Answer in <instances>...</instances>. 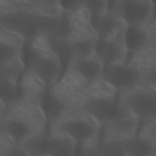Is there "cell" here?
<instances>
[{"instance_id":"obj_1","label":"cell","mask_w":156,"mask_h":156,"mask_svg":"<svg viewBox=\"0 0 156 156\" xmlns=\"http://www.w3.org/2000/svg\"><path fill=\"white\" fill-rule=\"evenodd\" d=\"M48 128L43 104L20 96L0 113V132L11 136L16 146L43 138Z\"/></svg>"},{"instance_id":"obj_2","label":"cell","mask_w":156,"mask_h":156,"mask_svg":"<svg viewBox=\"0 0 156 156\" xmlns=\"http://www.w3.org/2000/svg\"><path fill=\"white\" fill-rule=\"evenodd\" d=\"M101 124L85 110L62 107L48 118L49 127L71 137L78 146V154L96 155Z\"/></svg>"},{"instance_id":"obj_3","label":"cell","mask_w":156,"mask_h":156,"mask_svg":"<svg viewBox=\"0 0 156 156\" xmlns=\"http://www.w3.org/2000/svg\"><path fill=\"white\" fill-rule=\"evenodd\" d=\"M26 68L42 80L51 88L60 80L63 72L62 61L48 37L37 34L26 41Z\"/></svg>"},{"instance_id":"obj_4","label":"cell","mask_w":156,"mask_h":156,"mask_svg":"<svg viewBox=\"0 0 156 156\" xmlns=\"http://www.w3.org/2000/svg\"><path fill=\"white\" fill-rule=\"evenodd\" d=\"M116 102L121 113L140 122L156 119V84L141 79L132 85L117 91Z\"/></svg>"},{"instance_id":"obj_5","label":"cell","mask_w":156,"mask_h":156,"mask_svg":"<svg viewBox=\"0 0 156 156\" xmlns=\"http://www.w3.org/2000/svg\"><path fill=\"white\" fill-rule=\"evenodd\" d=\"M0 27L19 34L26 41L38 34L37 16L17 6L14 1L0 0Z\"/></svg>"},{"instance_id":"obj_6","label":"cell","mask_w":156,"mask_h":156,"mask_svg":"<svg viewBox=\"0 0 156 156\" xmlns=\"http://www.w3.org/2000/svg\"><path fill=\"white\" fill-rule=\"evenodd\" d=\"M107 11L118 18L127 27L155 20L154 1L152 0L108 1Z\"/></svg>"},{"instance_id":"obj_7","label":"cell","mask_w":156,"mask_h":156,"mask_svg":"<svg viewBox=\"0 0 156 156\" xmlns=\"http://www.w3.org/2000/svg\"><path fill=\"white\" fill-rule=\"evenodd\" d=\"M127 26L122 24L107 36L98 38L94 52L104 66L115 63L127 62Z\"/></svg>"},{"instance_id":"obj_8","label":"cell","mask_w":156,"mask_h":156,"mask_svg":"<svg viewBox=\"0 0 156 156\" xmlns=\"http://www.w3.org/2000/svg\"><path fill=\"white\" fill-rule=\"evenodd\" d=\"M103 68L102 62L94 51L87 56L71 58L62 76L86 87L101 77Z\"/></svg>"},{"instance_id":"obj_9","label":"cell","mask_w":156,"mask_h":156,"mask_svg":"<svg viewBox=\"0 0 156 156\" xmlns=\"http://www.w3.org/2000/svg\"><path fill=\"white\" fill-rule=\"evenodd\" d=\"M124 155H156V119L141 122L136 133L122 144Z\"/></svg>"},{"instance_id":"obj_10","label":"cell","mask_w":156,"mask_h":156,"mask_svg":"<svg viewBox=\"0 0 156 156\" xmlns=\"http://www.w3.org/2000/svg\"><path fill=\"white\" fill-rule=\"evenodd\" d=\"M26 40L19 34L0 27V68L26 63Z\"/></svg>"},{"instance_id":"obj_11","label":"cell","mask_w":156,"mask_h":156,"mask_svg":"<svg viewBox=\"0 0 156 156\" xmlns=\"http://www.w3.org/2000/svg\"><path fill=\"white\" fill-rule=\"evenodd\" d=\"M101 78L117 91L142 79L140 73L127 62L115 63L104 66Z\"/></svg>"},{"instance_id":"obj_12","label":"cell","mask_w":156,"mask_h":156,"mask_svg":"<svg viewBox=\"0 0 156 156\" xmlns=\"http://www.w3.org/2000/svg\"><path fill=\"white\" fill-rule=\"evenodd\" d=\"M127 62L141 75L142 79L155 84L156 43H150L128 53Z\"/></svg>"},{"instance_id":"obj_13","label":"cell","mask_w":156,"mask_h":156,"mask_svg":"<svg viewBox=\"0 0 156 156\" xmlns=\"http://www.w3.org/2000/svg\"><path fill=\"white\" fill-rule=\"evenodd\" d=\"M77 153L78 146L71 137L48 126L43 141L42 155H74Z\"/></svg>"},{"instance_id":"obj_14","label":"cell","mask_w":156,"mask_h":156,"mask_svg":"<svg viewBox=\"0 0 156 156\" xmlns=\"http://www.w3.org/2000/svg\"><path fill=\"white\" fill-rule=\"evenodd\" d=\"M156 20L127 27L126 43L128 53L150 43H156Z\"/></svg>"},{"instance_id":"obj_15","label":"cell","mask_w":156,"mask_h":156,"mask_svg":"<svg viewBox=\"0 0 156 156\" xmlns=\"http://www.w3.org/2000/svg\"><path fill=\"white\" fill-rule=\"evenodd\" d=\"M20 87V96L43 104L50 89L42 80L26 68L21 74Z\"/></svg>"},{"instance_id":"obj_16","label":"cell","mask_w":156,"mask_h":156,"mask_svg":"<svg viewBox=\"0 0 156 156\" xmlns=\"http://www.w3.org/2000/svg\"><path fill=\"white\" fill-rule=\"evenodd\" d=\"M18 7L41 16H59L64 13L60 1H14Z\"/></svg>"},{"instance_id":"obj_17","label":"cell","mask_w":156,"mask_h":156,"mask_svg":"<svg viewBox=\"0 0 156 156\" xmlns=\"http://www.w3.org/2000/svg\"><path fill=\"white\" fill-rule=\"evenodd\" d=\"M91 26L98 38H102L124 24L118 18L108 11L103 14L91 16Z\"/></svg>"},{"instance_id":"obj_18","label":"cell","mask_w":156,"mask_h":156,"mask_svg":"<svg viewBox=\"0 0 156 156\" xmlns=\"http://www.w3.org/2000/svg\"><path fill=\"white\" fill-rule=\"evenodd\" d=\"M20 95V80L0 77V101L7 105L16 101Z\"/></svg>"},{"instance_id":"obj_19","label":"cell","mask_w":156,"mask_h":156,"mask_svg":"<svg viewBox=\"0 0 156 156\" xmlns=\"http://www.w3.org/2000/svg\"><path fill=\"white\" fill-rule=\"evenodd\" d=\"M80 4L91 16H95L107 12L108 1H80Z\"/></svg>"},{"instance_id":"obj_20","label":"cell","mask_w":156,"mask_h":156,"mask_svg":"<svg viewBox=\"0 0 156 156\" xmlns=\"http://www.w3.org/2000/svg\"><path fill=\"white\" fill-rule=\"evenodd\" d=\"M16 147V144L11 136L0 132V156L12 155Z\"/></svg>"}]
</instances>
